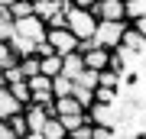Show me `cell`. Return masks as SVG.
<instances>
[{"mask_svg": "<svg viewBox=\"0 0 146 139\" xmlns=\"http://www.w3.org/2000/svg\"><path fill=\"white\" fill-rule=\"evenodd\" d=\"M88 123L117 133V129L127 123V117H123V107H120V103H94V107L88 110Z\"/></svg>", "mask_w": 146, "mask_h": 139, "instance_id": "1", "label": "cell"}, {"mask_svg": "<svg viewBox=\"0 0 146 139\" xmlns=\"http://www.w3.org/2000/svg\"><path fill=\"white\" fill-rule=\"evenodd\" d=\"M98 26H101V20H98L94 10H78V7H75V10L68 13V29H72L81 42L98 36Z\"/></svg>", "mask_w": 146, "mask_h": 139, "instance_id": "2", "label": "cell"}, {"mask_svg": "<svg viewBox=\"0 0 146 139\" xmlns=\"http://www.w3.org/2000/svg\"><path fill=\"white\" fill-rule=\"evenodd\" d=\"M127 29H130V23H101V26H98V36H94V42H98L101 49L117 52L120 45H123Z\"/></svg>", "mask_w": 146, "mask_h": 139, "instance_id": "3", "label": "cell"}, {"mask_svg": "<svg viewBox=\"0 0 146 139\" xmlns=\"http://www.w3.org/2000/svg\"><path fill=\"white\" fill-rule=\"evenodd\" d=\"M46 42H49L62 58H65V55H75V52L81 49V39L75 36L72 29H49V39H46Z\"/></svg>", "mask_w": 146, "mask_h": 139, "instance_id": "4", "label": "cell"}, {"mask_svg": "<svg viewBox=\"0 0 146 139\" xmlns=\"http://www.w3.org/2000/svg\"><path fill=\"white\" fill-rule=\"evenodd\" d=\"M101 23H127V3L123 0H101L94 7Z\"/></svg>", "mask_w": 146, "mask_h": 139, "instance_id": "5", "label": "cell"}, {"mask_svg": "<svg viewBox=\"0 0 146 139\" xmlns=\"http://www.w3.org/2000/svg\"><path fill=\"white\" fill-rule=\"evenodd\" d=\"M23 110H26V107L10 94V88H0V123H10V120L20 117Z\"/></svg>", "mask_w": 146, "mask_h": 139, "instance_id": "6", "label": "cell"}, {"mask_svg": "<svg viewBox=\"0 0 146 139\" xmlns=\"http://www.w3.org/2000/svg\"><path fill=\"white\" fill-rule=\"evenodd\" d=\"M110 58H114V52L110 49H101V45H94L91 52H84V65H88V71H107L110 68Z\"/></svg>", "mask_w": 146, "mask_h": 139, "instance_id": "7", "label": "cell"}, {"mask_svg": "<svg viewBox=\"0 0 146 139\" xmlns=\"http://www.w3.org/2000/svg\"><path fill=\"white\" fill-rule=\"evenodd\" d=\"M23 113H26V120H29V129H33L36 136H42V129H46V123L52 120V113H49L46 107H39V103H29V107L23 110Z\"/></svg>", "mask_w": 146, "mask_h": 139, "instance_id": "8", "label": "cell"}, {"mask_svg": "<svg viewBox=\"0 0 146 139\" xmlns=\"http://www.w3.org/2000/svg\"><path fill=\"white\" fill-rule=\"evenodd\" d=\"M120 49H127L130 55H146V36L140 29H133V23H130V29H127V36H123V45Z\"/></svg>", "mask_w": 146, "mask_h": 139, "instance_id": "9", "label": "cell"}, {"mask_svg": "<svg viewBox=\"0 0 146 139\" xmlns=\"http://www.w3.org/2000/svg\"><path fill=\"white\" fill-rule=\"evenodd\" d=\"M78 113H88V110L81 107V100L75 97V94H72V97H58V100H55V117H78Z\"/></svg>", "mask_w": 146, "mask_h": 139, "instance_id": "10", "label": "cell"}, {"mask_svg": "<svg viewBox=\"0 0 146 139\" xmlns=\"http://www.w3.org/2000/svg\"><path fill=\"white\" fill-rule=\"evenodd\" d=\"M20 62H23L20 52L7 42H0V71H13V68H20Z\"/></svg>", "mask_w": 146, "mask_h": 139, "instance_id": "11", "label": "cell"}, {"mask_svg": "<svg viewBox=\"0 0 146 139\" xmlns=\"http://www.w3.org/2000/svg\"><path fill=\"white\" fill-rule=\"evenodd\" d=\"M88 71V65H84V55H78V52H75V55H65V78H72V81H78V78Z\"/></svg>", "mask_w": 146, "mask_h": 139, "instance_id": "12", "label": "cell"}, {"mask_svg": "<svg viewBox=\"0 0 146 139\" xmlns=\"http://www.w3.org/2000/svg\"><path fill=\"white\" fill-rule=\"evenodd\" d=\"M39 62H42V74L46 78H58L65 71V58L62 55H49V58H39Z\"/></svg>", "mask_w": 146, "mask_h": 139, "instance_id": "13", "label": "cell"}, {"mask_svg": "<svg viewBox=\"0 0 146 139\" xmlns=\"http://www.w3.org/2000/svg\"><path fill=\"white\" fill-rule=\"evenodd\" d=\"M10 94L23 103V107H29V103H33V84H29V81H16V84H10Z\"/></svg>", "mask_w": 146, "mask_h": 139, "instance_id": "14", "label": "cell"}, {"mask_svg": "<svg viewBox=\"0 0 146 139\" xmlns=\"http://www.w3.org/2000/svg\"><path fill=\"white\" fill-rule=\"evenodd\" d=\"M42 139H68V129H65V123L58 117H52L46 123V129H42Z\"/></svg>", "mask_w": 146, "mask_h": 139, "instance_id": "15", "label": "cell"}, {"mask_svg": "<svg viewBox=\"0 0 146 139\" xmlns=\"http://www.w3.org/2000/svg\"><path fill=\"white\" fill-rule=\"evenodd\" d=\"M52 91H55V100L58 97H72L75 94V81L65 78V74H58V78H52Z\"/></svg>", "mask_w": 146, "mask_h": 139, "instance_id": "16", "label": "cell"}, {"mask_svg": "<svg viewBox=\"0 0 146 139\" xmlns=\"http://www.w3.org/2000/svg\"><path fill=\"white\" fill-rule=\"evenodd\" d=\"M7 45H13L16 52H20L23 58H29V55H36V42H29V39H23V36H13Z\"/></svg>", "mask_w": 146, "mask_h": 139, "instance_id": "17", "label": "cell"}, {"mask_svg": "<svg viewBox=\"0 0 146 139\" xmlns=\"http://www.w3.org/2000/svg\"><path fill=\"white\" fill-rule=\"evenodd\" d=\"M146 16V0H127V23H136Z\"/></svg>", "mask_w": 146, "mask_h": 139, "instance_id": "18", "label": "cell"}, {"mask_svg": "<svg viewBox=\"0 0 146 139\" xmlns=\"http://www.w3.org/2000/svg\"><path fill=\"white\" fill-rule=\"evenodd\" d=\"M7 126H10V129H13V133L20 136V139H26V136H33V129H29V120H26V113L13 117V120H10V123H7Z\"/></svg>", "mask_w": 146, "mask_h": 139, "instance_id": "19", "label": "cell"}, {"mask_svg": "<svg viewBox=\"0 0 146 139\" xmlns=\"http://www.w3.org/2000/svg\"><path fill=\"white\" fill-rule=\"evenodd\" d=\"M20 68H23V74H26L29 81H33V78H39V74H42V62H39L36 55H29V58H23V62H20Z\"/></svg>", "mask_w": 146, "mask_h": 139, "instance_id": "20", "label": "cell"}, {"mask_svg": "<svg viewBox=\"0 0 146 139\" xmlns=\"http://www.w3.org/2000/svg\"><path fill=\"white\" fill-rule=\"evenodd\" d=\"M94 103H120V91H114V88H98V91H94Z\"/></svg>", "mask_w": 146, "mask_h": 139, "instance_id": "21", "label": "cell"}, {"mask_svg": "<svg viewBox=\"0 0 146 139\" xmlns=\"http://www.w3.org/2000/svg\"><path fill=\"white\" fill-rule=\"evenodd\" d=\"M120 84H123V74L120 71H101V88H114V91H120Z\"/></svg>", "mask_w": 146, "mask_h": 139, "instance_id": "22", "label": "cell"}, {"mask_svg": "<svg viewBox=\"0 0 146 139\" xmlns=\"http://www.w3.org/2000/svg\"><path fill=\"white\" fill-rule=\"evenodd\" d=\"M75 97L81 100V107H84V110H91V107H94V91H91V88H84V84H75Z\"/></svg>", "mask_w": 146, "mask_h": 139, "instance_id": "23", "label": "cell"}, {"mask_svg": "<svg viewBox=\"0 0 146 139\" xmlns=\"http://www.w3.org/2000/svg\"><path fill=\"white\" fill-rule=\"evenodd\" d=\"M58 120H62V123H65V129H68V136H72L75 129H81L84 123H88V113H78V117H58Z\"/></svg>", "mask_w": 146, "mask_h": 139, "instance_id": "24", "label": "cell"}, {"mask_svg": "<svg viewBox=\"0 0 146 139\" xmlns=\"http://www.w3.org/2000/svg\"><path fill=\"white\" fill-rule=\"evenodd\" d=\"M68 139H94V126H91V123H84L81 129H75Z\"/></svg>", "mask_w": 146, "mask_h": 139, "instance_id": "25", "label": "cell"}, {"mask_svg": "<svg viewBox=\"0 0 146 139\" xmlns=\"http://www.w3.org/2000/svg\"><path fill=\"white\" fill-rule=\"evenodd\" d=\"M49 55H58V52L49 45V42H39V45H36V58H49Z\"/></svg>", "mask_w": 146, "mask_h": 139, "instance_id": "26", "label": "cell"}, {"mask_svg": "<svg viewBox=\"0 0 146 139\" xmlns=\"http://www.w3.org/2000/svg\"><path fill=\"white\" fill-rule=\"evenodd\" d=\"M72 7H78V10H94L98 7V0H68Z\"/></svg>", "mask_w": 146, "mask_h": 139, "instance_id": "27", "label": "cell"}, {"mask_svg": "<svg viewBox=\"0 0 146 139\" xmlns=\"http://www.w3.org/2000/svg\"><path fill=\"white\" fill-rule=\"evenodd\" d=\"M0 139H20V136H16V133H13V129L7 126V123H0Z\"/></svg>", "mask_w": 146, "mask_h": 139, "instance_id": "28", "label": "cell"}, {"mask_svg": "<svg viewBox=\"0 0 146 139\" xmlns=\"http://www.w3.org/2000/svg\"><path fill=\"white\" fill-rule=\"evenodd\" d=\"M133 29H140L143 36H146V16H143V20H136V23H133Z\"/></svg>", "mask_w": 146, "mask_h": 139, "instance_id": "29", "label": "cell"}, {"mask_svg": "<svg viewBox=\"0 0 146 139\" xmlns=\"http://www.w3.org/2000/svg\"><path fill=\"white\" fill-rule=\"evenodd\" d=\"M136 139H146V133H136Z\"/></svg>", "mask_w": 146, "mask_h": 139, "instance_id": "30", "label": "cell"}, {"mask_svg": "<svg viewBox=\"0 0 146 139\" xmlns=\"http://www.w3.org/2000/svg\"><path fill=\"white\" fill-rule=\"evenodd\" d=\"M123 3H127V0H123Z\"/></svg>", "mask_w": 146, "mask_h": 139, "instance_id": "31", "label": "cell"}]
</instances>
